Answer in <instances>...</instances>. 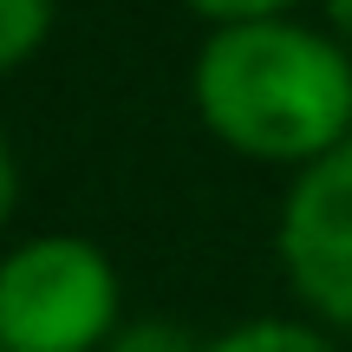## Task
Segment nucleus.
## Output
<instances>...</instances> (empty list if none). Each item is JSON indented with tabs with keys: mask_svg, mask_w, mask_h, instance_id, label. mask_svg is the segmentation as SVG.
Masks as SVG:
<instances>
[{
	"mask_svg": "<svg viewBox=\"0 0 352 352\" xmlns=\"http://www.w3.org/2000/svg\"><path fill=\"white\" fill-rule=\"evenodd\" d=\"M118 280L91 241L46 235L0 261V352H91L111 333Z\"/></svg>",
	"mask_w": 352,
	"mask_h": 352,
	"instance_id": "f03ea898",
	"label": "nucleus"
},
{
	"mask_svg": "<svg viewBox=\"0 0 352 352\" xmlns=\"http://www.w3.org/2000/svg\"><path fill=\"white\" fill-rule=\"evenodd\" d=\"M13 209V157H7V138H0V222Z\"/></svg>",
	"mask_w": 352,
	"mask_h": 352,
	"instance_id": "0eeeda50",
	"label": "nucleus"
},
{
	"mask_svg": "<svg viewBox=\"0 0 352 352\" xmlns=\"http://www.w3.org/2000/svg\"><path fill=\"white\" fill-rule=\"evenodd\" d=\"M209 352H333V346L307 327H287V320H254V327H235L228 340H215Z\"/></svg>",
	"mask_w": 352,
	"mask_h": 352,
	"instance_id": "39448f33",
	"label": "nucleus"
},
{
	"mask_svg": "<svg viewBox=\"0 0 352 352\" xmlns=\"http://www.w3.org/2000/svg\"><path fill=\"white\" fill-rule=\"evenodd\" d=\"M327 7H333V20H340L346 33H352V0H327Z\"/></svg>",
	"mask_w": 352,
	"mask_h": 352,
	"instance_id": "6e6552de",
	"label": "nucleus"
},
{
	"mask_svg": "<svg viewBox=\"0 0 352 352\" xmlns=\"http://www.w3.org/2000/svg\"><path fill=\"white\" fill-rule=\"evenodd\" d=\"M196 13H209V20L222 26H254V20H274V13H287L294 0H189Z\"/></svg>",
	"mask_w": 352,
	"mask_h": 352,
	"instance_id": "423d86ee",
	"label": "nucleus"
},
{
	"mask_svg": "<svg viewBox=\"0 0 352 352\" xmlns=\"http://www.w3.org/2000/svg\"><path fill=\"white\" fill-rule=\"evenodd\" d=\"M196 104L215 138L248 157H327L352 124V65L287 20L222 26L196 59Z\"/></svg>",
	"mask_w": 352,
	"mask_h": 352,
	"instance_id": "f257e3e1",
	"label": "nucleus"
},
{
	"mask_svg": "<svg viewBox=\"0 0 352 352\" xmlns=\"http://www.w3.org/2000/svg\"><path fill=\"white\" fill-rule=\"evenodd\" d=\"M287 274L327 320L352 327V138L294 183L280 215Z\"/></svg>",
	"mask_w": 352,
	"mask_h": 352,
	"instance_id": "7ed1b4c3",
	"label": "nucleus"
},
{
	"mask_svg": "<svg viewBox=\"0 0 352 352\" xmlns=\"http://www.w3.org/2000/svg\"><path fill=\"white\" fill-rule=\"evenodd\" d=\"M46 26H52V0H0V72L20 65L46 39Z\"/></svg>",
	"mask_w": 352,
	"mask_h": 352,
	"instance_id": "20e7f679",
	"label": "nucleus"
}]
</instances>
